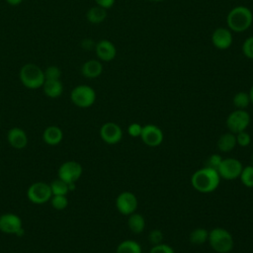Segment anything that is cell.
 Returning <instances> with one entry per match:
<instances>
[{
	"label": "cell",
	"instance_id": "obj_1",
	"mask_svg": "<svg viewBox=\"0 0 253 253\" xmlns=\"http://www.w3.org/2000/svg\"><path fill=\"white\" fill-rule=\"evenodd\" d=\"M220 176L214 169L203 167L198 169L191 177V184L200 193L213 192L219 185Z\"/></svg>",
	"mask_w": 253,
	"mask_h": 253
},
{
	"label": "cell",
	"instance_id": "obj_2",
	"mask_svg": "<svg viewBox=\"0 0 253 253\" xmlns=\"http://www.w3.org/2000/svg\"><path fill=\"white\" fill-rule=\"evenodd\" d=\"M253 23L252 11L243 5L233 7L226 16L228 29L233 33H243L247 31Z\"/></svg>",
	"mask_w": 253,
	"mask_h": 253
},
{
	"label": "cell",
	"instance_id": "obj_3",
	"mask_svg": "<svg viewBox=\"0 0 253 253\" xmlns=\"http://www.w3.org/2000/svg\"><path fill=\"white\" fill-rule=\"evenodd\" d=\"M21 83L28 89H39L44 82L43 70L35 63H26L20 69L19 73Z\"/></svg>",
	"mask_w": 253,
	"mask_h": 253
},
{
	"label": "cell",
	"instance_id": "obj_4",
	"mask_svg": "<svg viewBox=\"0 0 253 253\" xmlns=\"http://www.w3.org/2000/svg\"><path fill=\"white\" fill-rule=\"evenodd\" d=\"M208 242L212 250L217 253H228L234 246L231 233L222 227H215L209 231Z\"/></svg>",
	"mask_w": 253,
	"mask_h": 253
},
{
	"label": "cell",
	"instance_id": "obj_5",
	"mask_svg": "<svg viewBox=\"0 0 253 253\" xmlns=\"http://www.w3.org/2000/svg\"><path fill=\"white\" fill-rule=\"evenodd\" d=\"M71 102L82 109L91 107L96 101V92L95 90L86 84H81L75 86L70 93Z\"/></svg>",
	"mask_w": 253,
	"mask_h": 253
},
{
	"label": "cell",
	"instance_id": "obj_6",
	"mask_svg": "<svg viewBox=\"0 0 253 253\" xmlns=\"http://www.w3.org/2000/svg\"><path fill=\"white\" fill-rule=\"evenodd\" d=\"M52 196L49 184L45 182H35L27 190L28 200L35 205H43L49 202Z\"/></svg>",
	"mask_w": 253,
	"mask_h": 253
},
{
	"label": "cell",
	"instance_id": "obj_7",
	"mask_svg": "<svg viewBox=\"0 0 253 253\" xmlns=\"http://www.w3.org/2000/svg\"><path fill=\"white\" fill-rule=\"evenodd\" d=\"M250 115L246 110L236 109L226 118V126L228 130L234 134L246 130L250 124Z\"/></svg>",
	"mask_w": 253,
	"mask_h": 253
},
{
	"label": "cell",
	"instance_id": "obj_8",
	"mask_svg": "<svg viewBox=\"0 0 253 253\" xmlns=\"http://www.w3.org/2000/svg\"><path fill=\"white\" fill-rule=\"evenodd\" d=\"M0 231L6 234H15L22 236L25 233L23 221L21 217L12 212H7L0 215Z\"/></svg>",
	"mask_w": 253,
	"mask_h": 253
},
{
	"label": "cell",
	"instance_id": "obj_9",
	"mask_svg": "<svg viewBox=\"0 0 253 253\" xmlns=\"http://www.w3.org/2000/svg\"><path fill=\"white\" fill-rule=\"evenodd\" d=\"M83 169L80 163L74 161V160H68L63 162L57 171V176L59 179L64 181L67 184L76 183L81 175H82Z\"/></svg>",
	"mask_w": 253,
	"mask_h": 253
},
{
	"label": "cell",
	"instance_id": "obj_10",
	"mask_svg": "<svg viewBox=\"0 0 253 253\" xmlns=\"http://www.w3.org/2000/svg\"><path fill=\"white\" fill-rule=\"evenodd\" d=\"M242 169H243V165L238 159L228 157L224 159L222 158L220 165L217 169V172L220 178L222 179L234 180L236 178H239Z\"/></svg>",
	"mask_w": 253,
	"mask_h": 253
},
{
	"label": "cell",
	"instance_id": "obj_11",
	"mask_svg": "<svg viewBox=\"0 0 253 253\" xmlns=\"http://www.w3.org/2000/svg\"><path fill=\"white\" fill-rule=\"evenodd\" d=\"M138 206L136 196L128 191L122 192L116 199V207L118 211L125 215H129L135 212Z\"/></svg>",
	"mask_w": 253,
	"mask_h": 253
},
{
	"label": "cell",
	"instance_id": "obj_12",
	"mask_svg": "<svg viewBox=\"0 0 253 253\" xmlns=\"http://www.w3.org/2000/svg\"><path fill=\"white\" fill-rule=\"evenodd\" d=\"M100 136L106 143L116 144L123 138V130L118 124L108 122L101 126Z\"/></svg>",
	"mask_w": 253,
	"mask_h": 253
},
{
	"label": "cell",
	"instance_id": "obj_13",
	"mask_svg": "<svg viewBox=\"0 0 253 253\" xmlns=\"http://www.w3.org/2000/svg\"><path fill=\"white\" fill-rule=\"evenodd\" d=\"M140 137L144 144L149 147H155L162 143L163 141V131L160 127L154 125H146L142 126V131Z\"/></svg>",
	"mask_w": 253,
	"mask_h": 253
},
{
	"label": "cell",
	"instance_id": "obj_14",
	"mask_svg": "<svg viewBox=\"0 0 253 253\" xmlns=\"http://www.w3.org/2000/svg\"><path fill=\"white\" fill-rule=\"evenodd\" d=\"M211 42L213 46L219 50H225L229 48L233 42L232 32L229 29L223 27L215 29L211 34Z\"/></svg>",
	"mask_w": 253,
	"mask_h": 253
},
{
	"label": "cell",
	"instance_id": "obj_15",
	"mask_svg": "<svg viewBox=\"0 0 253 253\" xmlns=\"http://www.w3.org/2000/svg\"><path fill=\"white\" fill-rule=\"evenodd\" d=\"M95 52L99 60L108 62L116 57L117 48L111 41L104 39L95 44Z\"/></svg>",
	"mask_w": 253,
	"mask_h": 253
},
{
	"label": "cell",
	"instance_id": "obj_16",
	"mask_svg": "<svg viewBox=\"0 0 253 253\" xmlns=\"http://www.w3.org/2000/svg\"><path fill=\"white\" fill-rule=\"evenodd\" d=\"M7 140L15 149H23L28 144V136L26 131L21 127H12L8 130Z\"/></svg>",
	"mask_w": 253,
	"mask_h": 253
},
{
	"label": "cell",
	"instance_id": "obj_17",
	"mask_svg": "<svg viewBox=\"0 0 253 253\" xmlns=\"http://www.w3.org/2000/svg\"><path fill=\"white\" fill-rule=\"evenodd\" d=\"M103 72V64L98 59H89L81 67V73L84 77L94 79L99 77Z\"/></svg>",
	"mask_w": 253,
	"mask_h": 253
},
{
	"label": "cell",
	"instance_id": "obj_18",
	"mask_svg": "<svg viewBox=\"0 0 253 253\" xmlns=\"http://www.w3.org/2000/svg\"><path fill=\"white\" fill-rule=\"evenodd\" d=\"M63 139V131L56 126H47L42 132V140L45 144L54 146L61 142Z\"/></svg>",
	"mask_w": 253,
	"mask_h": 253
},
{
	"label": "cell",
	"instance_id": "obj_19",
	"mask_svg": "<svg viewBox=\"0 0 253 253\" xmlns=\"http://www.w3.org/2000/svg\"><path fill=\"white\" fill-rule=\"evenodd\" d=\"M42 90L43 93L46 97L55 99L58 98L62 92H63V85L60 81L58 80H44L43 85H42Z\"/></svg>",
	"mask_w": 253,
	"mask_h": 253
},
{
	"label": "cell",
	"instance_id": "obj_20",
	"mask_svg": "<svg viewBox=\"0 0 253 253\" xmlns=\"http://www.w3.org/2000/svg\"><path fill=\"white\" fill-rule=\"evenodd\" d=\"M236 136L232 132H225L217 139V148L221 152H229L236 145Z\"/></svg>",
	"mask_w": 253,
	"mask_h": 253
},
{
	"label": "cell",
	"instance_id": "obj_21",
	"mask_svg": "<svg viewBox=\"0 0 253 253\" xmlns=\"http://www.w3.org/2000/svg\"><path fill=\"white\" fill-rule=\"evenodd\" d=\"M127 226L131 232L135 234L141 233L145 227V219L143 215L137 212L129 214L127 218Z\"/></svg>",
	"mask_w": 253,
	"mask_h": 253
},
{
	"label": "cell",
	"instance_id": "obj_22",
	"mask_svg": "<svg viewBox=\"0 0 253 253\" xmlns=\"http://www.w3.org/2000/svg\"><path fill=\"white\" fill-rule=\"evenodd\" d=\"M86 18L88 22L91 24H94V25L101 24L107 18V10L98 5L93 6L87 11Z\"/></svg>",
	"mask_w": 253,
	"mask_h": 253
},
{
	"label": "cell",
	"instance_id": "obj_23",
	"mask_svg": "<svg viewBox=\"0 0 253 253\" xmlns=\"http://www.w3.org/2000/svg\"><path fill=\"white\" fill-rule=\"evenodd\" d=\"M116 253H141V246L134 240L126 239L118 245Z\"/></svg>",
	"mask_w": 253,
	"mask_h": 253
},
{
	"label": "cell",
	"instance_id": "obj_24",
	"mask_svg": "<svg viewBox=\"0 0 253 253\" xmlns=\"http://www.w3.org/2000/svg\"><path fill=\"white\" fill-rule=\"evenodd\" d=\"M209 231L203 227H197L191 231L189 235L190 242L194 245H201L208 241Z\"/></svg>",
	"mask_w": 253,
	"mask_h": 253
},
{
	"label": "cell",
	"instance_id": "obj_25",
	"mask_svg": "<svg viewBox=\"0 0 253 253\" xmlns=\"http://www.w3.org/2000/svg\"><path fill=\"white\" fill-rule=\"evenodd\" d=\"M232 103H233V105H234V107H235L236 109L245 110V109L249 106V104L251 103L249 94H248L247 92H244V91L237 92V93L233 96Z\"/></svg>",
	"mask_w": 253,
	"mask_h": 253
},
{
	"label": "cell",
	"instance_id": "obj_26",
	"mask_svg": "<svg viewBox=\"0 0 253 253\" xmlns=\"http://www.w3.org/2000/svg\"><path fill=\"white\" fill-rule=\"evenodd\" d=\"M50 190L53 195H64L66 196L67 193L69 192V186L67 183H65L64 181H62L61 179L57 178L55 180H53L50 184Z\"/></svg>",
	"mask_w": 253,
	"mask_h": 253
},
{
	"label": "cell",
	"instance_id": "obj_27",
	"mask_svg": "<svg viewBox=\"0 0 253 253\" xmlns=\"http://www.w3.org/2000/svg\"><path fill=\"white\" fill-rule=\"evenodd\" d=\"M239 178L245 187L253 188V166L248 165L243 167Z\"/></svg>",
	"mask_w": 253,
	"mask_h": 253
},
{
	"label": "cell",
	"instance_id": "obj_28",
	"mask_svg": "<svg viewBox=\"0 0 253 253\" xmlns=\"http://www.w3.org/2000/svg\"><path fill=\"white\" fill-rule=\"evenodd\" d=\"M49 202L51 204V207L57 211L65 210L68 206V200L64 195H53L51 196Z\"/></svg>",
	"mask_w": 253,
	"mask_h": 253
},
{
	"label": "cell",
	"instance_id": "obj_29",
	"mask_svg": "<svg viewBox=\"0 0 253 253\" xmlns=\"http://www.w3.org/2000/svg\"><path fill=\"white\" fill-rule=\"evenodd\" d=\"M45 80H58L61 77V70L55 65H50L43 70Z\"/></svg>",
	"mask_w": 253,
	"mask_h": 253
},
{
	"label": "cell",
	"instance_id": "obj_30",
	"mask_svg": "<svg viewBox=\"0 0 253 253\" xmlns=\"http://www.w3.org/2000/svg\"><path fill=\"white\" fill-rule=\"evenodd\" d=\"M242 52L245 57L249 59H253V36L248 37L242 44Z\"/></svg>",
	"mask_w": 253,
	"mask_h": 253
},
{
	"label": "cell",
	"instance_id": "obj_31",
	"mask_svg": "<svg viewBox=\"0 0 253 253\" xmlns=\"http://www.w3.org/2000/svg\"><path fill=\"white\" fill-rule=\"evenodd\" d=\"M221 160H222V158H221L220 155H218V154H211L206 160L205 167H209V168H211V169H214V170L217 171V169H218V167L220 165Z\"/></svg>",
	"mask_w": 253,
	"mask_h": 253
},
{
	"label": "cell",
	"instance_id": "obj_32",
	"mask_svg": "<svg viewBox=\"0 0 253 253\" xmlns=\"http://www.w3.org/2000/svg\"><path fill=\"white\" fill-rule=\"evenodd\" d=\"M235 136H236V143L242 147H246L251 142V136L246 130L236 133Z\"/></svg>",
	"mask_w": 253,
	"mask_h": 253
},
{
	"label": "cell",
	"instance_id": "obj_33",
	"mask_svg": "<svg viewBox=\"0 0 253 253\" xmlns=\"http://www.w3.org/2000/svg\"><path fill=\"white\" fill-rule=\"evenodd\" d=\"M149 253H175V251L170 245L162 242L157 245H152Z\"/></svg>",
	"mask_w": 253,
	"mask_h": 253
},
{
	"label": "cell",
	"instance_id": "obj_34",
	"mask_svg": "<svg viewBox=\"0 0 253 253\" xmlns=\"http://www.w3.org/2000/svg\"><path fill=\"white\" fill-rule=\"evenodd\" d=\"M148 240L152 245H157L159 243H162L163 240V233L159 229H153L149 232Z\"/></svg>",
	"mask_w": 253,
	"mask_h": 253
},
{
	"label": "cell",
	"instance_id": "obj_35",
	"mask_svg": "<svg viewBox=\"0 0 253 253\" xmlns=\"http://www.w3.org/2000/svg\"><path fill=\"white\" fill-rule=\"evenodd\" d=\"M142 131V126L137 123H132L127 126V133L132 137L140 136Z\"/></svg>",
	"mask_w": 253,
	"mask_h": 253
},
{
	"label": "cell",
	"instance_id": "obj_36",
	"mask_svg": "<svg viewBox=\"0 0 253 253\" xmlns=\"http://www.w3.org/2000/svg\"><path fill=\"white\" fill-rule=\"evenodd\" d=\"M96 2V5L108 10L112 8L116 2V0H94Z\"/></svg>",
	"mask_w": 253,
	"mask_h": 253
},
{
	"label": "cell",
	"instance_id": "obj_37",
	"mask_svg": "<svg viewBox=\"0 0 253 253\" xmlns=\"http://www.w3.org/2000/svg\"><path fill=\"white\" fill-rule=\"evenodd\" d=\"M95 44H96V43H94L91 39H85V40H83V42H82V47H83L84 49H88V50L91 49L92 47H95Z\"/></svg>",
	"mask_w": 253,
	"mask_h": 253
},
{
	"label": "cell",
	"instance_id": "obj_38",
	"mask_svg": "<svg viewBox=\"0 0 253 253\" xmlns=\"http://www.w3.org/2000/svg\"><path fill=\"white\" fill-rule=\"evenodd\" d=\"M24 0H6V2L11 6H18L20 5Z\"/></svg>",
	"mask_w": 253,
	"mask_h": 253
},
{
	"label": "cell",
	"instance_id": "obj_39",
	"mask_svg": "<svg viewBox=\"0 0 253 253\" xmlns=\"http://www.w3.org/2000/svg\"><path fill=\"white\" fill-rule=\"evenodd\" d=\"M249 97H250V101H251V104H253V84L252 86L250 87V90H249Z\"/></svg>",
	"mask_w": 253,
	"mask_h": 253
},
{
	"label": "cell",
	"instance_id": "obj_40",
	"mask_svg": "<svg viewBox=\"0 0 253 253\" xmlns=\"http://www.w3.org/2000/svg\"><path fill=\"white\" fill-rule=\"evenodd\" d=\"M147 1H149V2H162L164 0H147Z\"/></svg>",
	"mask_w": 253,
	"mask_h": 253
},
{
	"label": "cell",
	"instance_id": "obj_41",
	"mask_svg": "<svg viewBox=\"0 0 253 253\" xmlns=\"http://www.w3.org/2000/svg\"><path fill=\"white\" fill-rule=\"evenodd\" d=\"M250 160H251V165L253 166V153H252V155H251V158H250Z\"/></svg>",
	"mask_w": 253,
	"mask_h": 253
}]
</instances>
